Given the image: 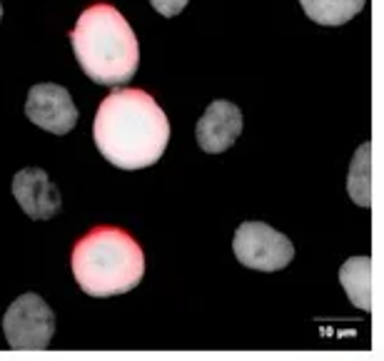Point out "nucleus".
<instances>
[{
    "label": "nucleus",
    "instance_id": "obj_1",
    "mask_svg": "<svg viewBox=\"0 0 384 361\" xmlns=\"http://www.w3.org/2000/svg\"><path fill=\"white\" fill-rule=\"evenodd\" d=\"M100 155L120 170L152 167L167 150L170 120L145 90H112L97 108L93 125Z\"/></svg>",
    "mask_w": 384,
    "mask_h": 361
},
{
    "label": "nucleus",
    "instance_id": "obj_2",
    "mask_svg": "<svg viewBox=\"0 0 384 361\" xmlns=\"http://www.w3.org/2000/svg\"><path fill=\"white\" fill-rule=\"evenodd\" d=\"M70 45L80 70L97 85H125L140 65V45L130 23L110 3L82 10L70 30Z\"/></svg>",
    "mask_w": 384,
    "mask_h": 361
},
{
    "label": "nucleus",
    "instance_id": "obj_3",
    "mask_svg": "<svg viewBox=\"0 0 384 361\" xmlns=\"http://www.w3.org/2000/svg\"><path fill=\"white\" fill-rule=\"evenodd\" d=\"M77 286L90 297H117L132 292L145 277V252L132 234L100 225L85 232L70 252Z\"/></svg>",
    "mask_w": 384,
    "mask_h": 361
},
{
    "label": "nucleus",
    "instance_id": "obj_4",
    "mask_svg": "<svg viewBox=\"0 0 384 361\" xmlns=\"http://www.w3.org/2000/svg\"><path fill=\"white\" fill-rule=\"evenodd\" d=\"M3 332L15 351H43L55 334V314L38 294H23L8 307Z\"/></svg>",
    "mask_w": 384,
    "mask_h": 361
},
{
    "label": "nucleus",
    "instance_id": "obj_5",
    "mask_svg": "<svg viewBox=\"0 0 384 361\" xmlns=\"http://www.w3.org/2000/svg\"><path fill=\"white\" fill-rule=\"evenodd\" d=\"M240 264L257 272H280L295 259V247L282 232L265 222H242L232 239Z\"/></svg>",
    "mask_w": 384,
    "mask_h": 361
},
{
    "label": "nucleus",
    "instance_id": "obj_6",
    "mask_svg": "<svg viewBox=\"0 0 384 361\" xmlns=\"http://www.w3.org/2000/svg\"><path fill=\"white\" fill-rule=\"evenodd\" d=\"M27 120L53 135H68L77 125V108L70 92L55 82L33 85L25 100Z\"/></svg>",
    "mask_w": 384,
    "mask_h": 361
},
{
    "label": "nucleus",
    "instance_id": "obj_7",
    "mask_svg": "<svg viewBox=\"0 0 384 361\" xmlns=\"http://www.w3.org/2000/svg\"><path fill=\"white\" fill-rule=\"evenodd\" d=\"M13 197L30 219H53L62 207L60 190L50 182L48 172L40 167H25L13 177Z\"/></svg>",
    "mask_w": 384,
    "mask_h": 361
},
{
    "label": "nucleus",
    "instance_id": "obj_8",
    "mask_svg": "<svg viewBox=\"0 0 384 361\" xmlns=\"http://www.w3.org/2000/svg\"><path fill=\"white\" fill-rule=\"evenodd\" d=\"M242 135V110L230 100H215L197 120L195 137L202 152L219 155L230 150Z\"/></svg>",
    "mask_w": 384,
    "mask_h": 361
},
{
    "label": "nucleus",
    "instance_id": "obj_9",
    "mask_svg": "<svg viewBox=\"0 0 384 361\" xmlns=\"http://www.w3.org/2000/svg\"><path fill=\"white\" fill-rule=\"evenodd\" d=\"M339 282L350 294L355 307L370 312L372 309V259L355 257L339 269Z\"/></svg>",
    "mask_w": 384,
    "mask_h": 361
},
{
    "label": "nucleus",
    "instance_id": "obj_10",
    "mask_svg": "<svg viewBox=\"0 0 384 361\" xmlns=\"http://www.w3.org/2000/svg\"><path fill=\"white\" fill-rule=\"evenodd\" d=\"M367 0H300L302 10L317 25H344L364 8Z\"/></svg>",
    "mask_w": 384,
    "mask_h": 361
},
{
    "label": "nucleus",
    "instance_id": "obj_11",
    "mask_svg": "<svg viewBox=\"0 0 384 361\" xmlns=\"http://www.w3.org/2000/svg\"><path fill=\"white\" fill-rule=\"evenodd\" d=\"M187 3H190V0H150V5L155 8L160 15H165V18H175V15H180L182 10H185Z\"/></svg>",
    "mask_w": 384,
    "mask_h": 361
},
{
    "label": "nucleus",
    "instance_id": "obj_12",
    "mask_svg": "<svg viewBox=\"0 0 384 361\" xmlns=\"http://www.w3.org/2000/svg\"><path fill=\"white\" fill-rule=\"evenodd\" d=\"M0 21H3V3H0Z\"/></svg>",
    "mask_w": 384,
    "mask_h": 361
}]
</instances>
